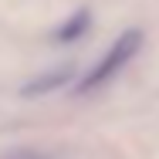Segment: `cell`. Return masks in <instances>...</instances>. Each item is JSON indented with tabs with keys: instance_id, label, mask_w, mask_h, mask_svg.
<instances>
[{
	"instance_id": "obj_1",
	"label": "cell",
	"mask_w": 159,
	"mask_h": 159,
	"mask_svg": "<svg viewBox=\"0 0 159 159\" xmlns=\"http://www.w3.org/2000/svg\"><path fill=\"white\" fill-rule=\"evenodd\" d=\"M142 48V31H125L105 54H102V61L81 78V85H78V92H92V88H98V85H105L108 78H115L122 68H125L132 58H135V51Z\"/></svg>"
},
{
	"instance_id": "obj_2",
	"label": "cell",
	"mask_w": 159,
	"mask_h": 159,
	"mask_svg": "<svg viewBox=\"0 0 159 159\" xmlns=\"http://www.w3.org/2000/svg\"><path fill=\"white\" fill-rule=\"evenodd\" d=\"M85 27H88V10H78V14L64 24L61 31H58V41H71V37H78Z\"/></svg>"
},
{
	"instance_id": "obj_3",
	"label": "cell",
	"mask_w": 159,
	"mask_h": 159,
	"mask_svg": "<svg viewBox=\"0 0 159 159\" xmlns=\"http://www.w3.org/2000/svg\"><path fill=\"white\" fill-rule=\"evenodd\" d=\"M61 81H68V71H58V75H51V78H41V81H34L31 88H27V95H37V92H48V88H58Z\"/></svg>"
}]
</instances>
